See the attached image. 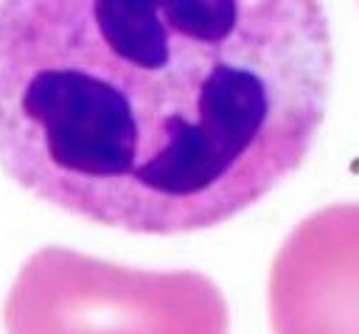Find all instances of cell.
Instances as JSON below:
<instances>
[{
	"label": "cell",
	"instance_id": "cell-1",
	"mask_svg": "<svg viewBox=\"0 0 359 334\" xmlns=\"http://www.w3.org/2000/svg\"><path fill=\"white\" fill-rule=\"evenodd\" d=\"M331 70L323 0H0V166L93 225L208 230L303 166Z\"/></svg>",
	"mask_w": 359,
	"mask_h": 334
},
{
	"label": "cell",
	"instance_id": "cell-2",
	"mask_svg": "<svg viewBox=\"0 0 359 334\" xmlns=\"http://www.w3.org/2000/svg\"><path fill=\"white\" fill-rule=\"evenodd\" d=\"M3 317L8 334H227V303L208 275L132 269L67 247L22 264Z\"/></svg>",
	"mask_w": 359,
	"mask_h": 334
},
{
	"label": "cell",
	"instance_id": "cell-3",
	"mask_svg": "<svg viewBox=\"0 0 359 334\" xmlns=\"http://www.w3.org/2000/svg\"><path fill=\"white\" fill-rule=\"evenodd\" d=\"M272 334H359V202L306 216L269 272Z\"/></svg>",
	"mask_w": 359,
	"mask_h": 334
}]
</instances>
